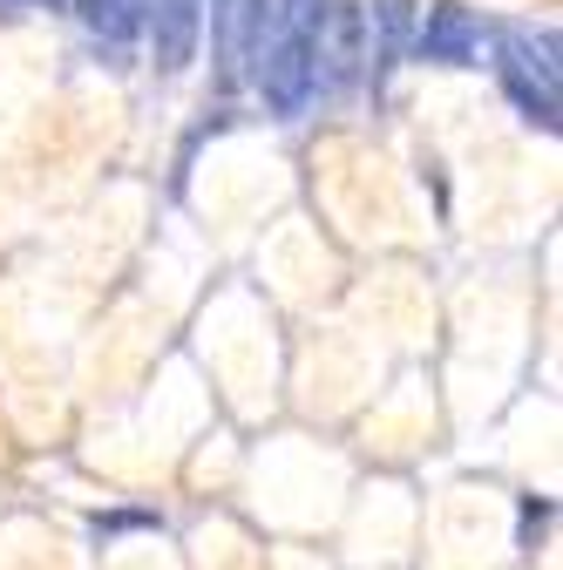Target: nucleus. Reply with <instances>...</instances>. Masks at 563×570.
Returning <instances> with one entry per match:
<instances>
[{"mask_svg":"<svg viewBox=\"0 0 563 570\" xmlns=\"http://www.w3.org/2000/svg\"><path fill=\"white\" fill-rule=\"evenodd\" d=\"M503 89L516 96V109L536 122V129H556V35L530 41V35H503Z\"/></svg>","mask_w":563,"mask_h":570,"instance_id":"f257e3e1","label":"nucleus"},{"mask_svg":"<svg viewBox=\"0 0 563 570\" xmlns=\"http://www.w3.org/2000/svg\"><path fill=\"white\" fill-rule=\"evenodd\" d=\"M218 21H225V82H245L251 68H258V55L271 48V28H278V0H225L218 8Z\"/></svg>","mask_w":563,"mask_h":570,"instance_id":"f03ea898","label":"nucleus"},{"mask_svg":"<svg viewBox=\"0 0 563 570\" xmlns=\"http://www.w3.org/2000/svg\"><path fill=\"white\" fill-rule=\"evenodd\" d=\"M204 8H210V0H144V28L157 41V68H184L197 55Z\"/></svg>","mask_w":563,"mask_h":570,"instance_id":"7ed1b4c3","label":"nucleus"},{"mask_svg":"<svg viewBox=\"0 0 563 570\" xmlns=\"http://www.w3.org/2000/svg\"><path fill=\"white\" fill-rule=\"evenodd\" d=\"M414 48H421V61H475L482 55V21L462 0H442V8H428V21L414 28Z\"/></svg>","mask_w":563,"mask_h":570,"instance_id":"20e7f679","label":"nucleus"},{"mask_svg":"<svg viewBox=\"0 0 563 570\" xmlns=\"http://www.w3.org/2000/svg\"><path fill=\"white\" fill-rule=\"evenodd\" d=\"M82 28L102 55H129L144 35V0H82Z\"/></svg>","mask_w":563,"mask_h":570,"instance_id":"39448f33","label":"nucleus"},{"mask_svg":"<svg viewBox=\"0 0 563 570\" xmlns=\"http://www.w3.org/2000/svg\"><path fill=\"white\" fill-rule=\"evenodd\" d=\"M8 8H68V0H8Z\"/></svg>","mask_w":563,"mask_h":570,"instance_id":"423d86ee","label":"nucleus"}]
</instances>
